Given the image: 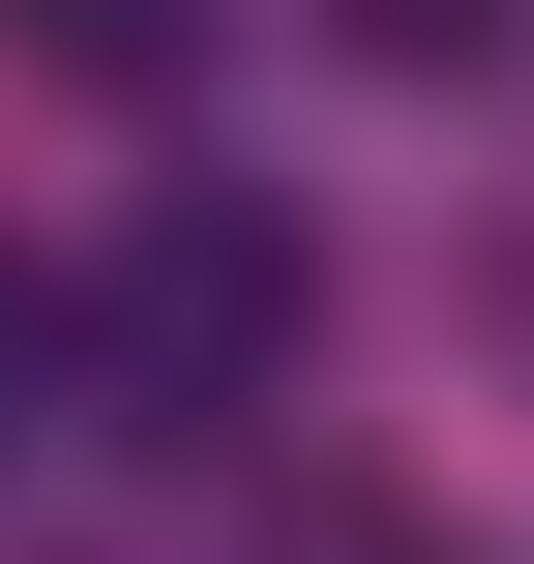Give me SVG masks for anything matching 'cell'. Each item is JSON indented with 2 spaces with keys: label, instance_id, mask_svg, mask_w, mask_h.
I'll return each mask as SVG.
<instances>
[{
  "label": "cell",
  "instance_id": "obj_4",
  "mask_svg": "<svg viewBox=\"0 0 534 564\" xmlns=\"http://www.w3.org/2000/svg\"><path fill=\"white\" fill-rule=\"evenodd\" d=\"M0 446H59V268L0 238Z\"/></svg>",
  "mask_w": 534,
  "mask_h": 564
},
{
  "label": "cell",
  "instance_id": "obj_3",
  "mask_svg": "<svg viewBox=\"0 0 534 564\" xmlns=\"http://www.w3.org/2000/svg\"><path fill=\"white\" fill-rule=\"evenodd\" d=\"M327 59H386V89H446V59H505V0H327Z\"/></svg>",
  "mask_w": 534,
  "mask_h": 564
},
{
  "label": "cell",
  "instance_id": "obj_5",
  "mask_svg": "<svg viewBox=\"0 0 534 564\" xmlns=\"http://www.w3.org/2000/svg\"><path fill=\"white\" fill-rule=\"evenodd\" d=\"M268 564H446V506H297Z\"/></svg>",
  "mask_w": 534,
  "mask_h": 564
},
{
  "label": "cell",
  "instance_id": "obj_2",
  "mask_svg": "<svg viewBox=\"0 0 534 564\" xmlns=\"http://www.w3.org/2000/svg\"><path fill=\"white\" fill-rule=\"evenodd\" d=\"M178 30H208V0H0V59H59V89H149Z\"/></svg>",
  "mask_w": 534,
  "mask_h": 564
},
{
  "label": "cell",
  "instance_id": "obj_1",
  "mask_svg": "<svg viewBox=\"0 0 534 564\" xmlns=\"http://www.w3.org/2000/svg\"><path fill=\"white\" fill-rule=\"evenodd\" d=\"M297 327H327L297 208H268V178H149V238L59 297V416H119V446H238V416L297 387Z\"/></svg>",
  "mask_w": 534,
  "mask_h": 564
}]
</instances>
